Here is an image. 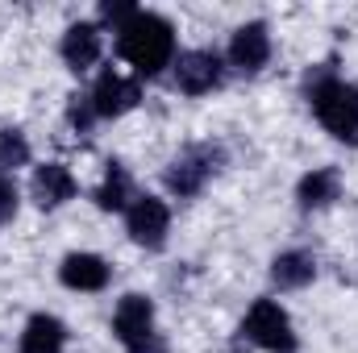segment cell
<instances>
[{
  "mask_svg": "<svg viewBox=\"0 0 358 353\" xmlns=\"http://www.w3.org/2000/svg\"><path fill=\"white\" fill-rule=\"evenodd\" d=\"M17 204H21V200H17V183L8 175H0V225H8V220L17 216Z\"/></svg>",
  "mask_w": 358,
  "mask_h": 353,
  "instance_id": "19",
  "label": "cell"
},
{
  "mask_svg": "<svg viewBox=\"0 0 358 353\" xmlns=\"http://www.w3.org/2000/svg\"><path fill=\"white\" fill-rule=\"evenodd\" d=\"M129 353H167V345H163V337H159V333H150L146 341H138V345H129Z\"/></svg>",
  "mask_w": 358,
  "mask_h": 353,
  "instance_id": "20",
  "label": "cell"
},
{
  "mask_svg": "<svg viewBox=\"0 0 358 353\" xmlns=\"http://www.w3.org/2000/svg\"><path fill=\"white\" fill-rule=\"evenodd\" d=\"M176 84L187 96H204L221 84V59L217 50H187L176 63Z\"/></svg>",
  "mask_w": 358,
  "mask_h": 353,
  "instance_id": "8",
  "label": "cell"
},
{
  "mask_svg": "<svg viewBox=\"0 0 358 353\" xmlns=\"http://www.w3.org/2000/svg\"><path fill=\"white\" fill-rule=\"evenodd\" d=\"M142 100V84L138 80H125L121 71H104L92 88V108L96 117H125L129 108H138Z\"/></svg>",
  "mask_w": 358,
  "mask_h": 353,
  "instance_id": "6",
  "label": "cell"
},
{
  "mask_svg": "<svg viewBox=\"0 0 358 353\" xmlns=\"http://www.w3.org/2000/svg\"><path fill=\"white\" fill-rule=\"evenodd\" d=\"M113 333H117V341L125 350L138 345V341H146L155 333V303L146 295H125L117 303V312H113Z\"/></svg>",
  "mask_w": 358,
  "mask_h": 353,
  "instance_id": "7",
  "label": "cell"
},
{
  "mask_svg": "<svg viewBox=\"0 0 358 353\" xmlns=\"http://www.w3.org/2000/svg\"><path fill=\"white\" fill-rule=\"evenodd\" d=\"M25 163H29V146H25V137H21L17 129H4V133H0V175L13 171V167H25Z\"/></svg>",
  "mask_w": 358,
  "mask_h": 353,
  "instance_id": "17",
  "label": "cell"
},
{
  "mask_svg": "<svg viewBox=\"0 0 358 353\" xmlns=\"http://www.w3.org/2000/svg\"><path fill=\"white\" fill-rule=\"evenodd\" d=\"M125 229H129V237H134L142 250H163V246H167V229H171V212H167L163 200L138 195V200L125 208Z\"/></svg>",
  "mask_w": 358,
  "mask_h": 353,
  "instance_id": "5",
  "label": "cell"
},
{
  "mask_svg": "<svg viewBox=\"0 0 358 353\" xmlns=\"http://www.w3.org/2000/svg\"><path fill=\"white\" fill-rule=\"evenodd\" d=\"M308 100L317 121L346 146H358V84L338 80L334 71L317 75V84H308Z\"/></svg>",
  "mask_w": 358,
  "mask_h": 353,
  "instance_id": "2",
  "label": "cell"
},
{
  "mask_svg": "<svg viewBox=\"0 0 358 353\" xmlns=\"http://www.w3.org/2000/svg\"><path fill=\"white\" fill-rule=\"evenodd\" d=\"M67 345V329L55 316H34L21 333V353H63Z\"/></svg>",
  "mask_w": 358,
  "mask_h": 353,
  "instance_id": "13",
  "label": "cell"
},
{
  "mask_svg": "<svg viewBox=\"0 0 358 353\" xmlns=\"http://www.w3.org/2000/svg\"><path fill=\"white\" fill-rule=\"evenodd\" d=\"M59 278L71 291H100V287H108V262L96 254H67L59 266Z\"/></svg>",
  "mask_w": 358,
  "mask_h": 353,
  "instance_id": "11",
  "label": "cell"
},
{
  "mask_svg": "<svg viewBox=\"0 0 358 353\" xmlns=\"http://www.w3.org/2000/svg\"><path fill=\"white\" fill-rule=\"evenodd\" d=\"M96 59H100V29L92 21H76L63 33V63L71 71H88Z\"/></svg>",
  "mask_w": 358,
  "mask_h": 353,
  "instance_id": "12",
  "label": "cell"
},
{
  "mask_svg": "<svg viewBox=\"0 0 358 353\" xmlns=\"http://www.w3.org/2000/svg\"><path fill=\"white\" fill-rule=\"evenodd\" d=\"M71 125L80 129V133H88L92 129V117H96V108H92V96H71Z\"/></svg>",
  "mask_w": 358,
  "mask_h": 353,
  "instance_id": "18",
  "label": "cell"
},
{
  "mask_svg": "<svg viewBox=\"0 0 358 353\" xmlns=\"http://www.w3.org/2000/svg\"><path fill=\"white\" fill-rule=\"evenodd\" d=\"M242 333H246L259 350H271V353H292V350H296L292 320H287V312H283L275 299H259V303L246 312Z\"/></svg>",
  "mask_w": 358,
  "mask_h": 353,
  "instance_id": "3",
  "label": "cell"
},
{
  "mask_svg": "<svg viewBox=\"0 0 358 353\" xmlns=\"http://www.w3.org/2000/svg\"><path fill=\"white\" fill-rule=\"evenodd\" d=\"M221 163H225L221 146H192V150H183L176 163L167 167V175H163L167 179V191L171 195H196Z\"/></svg>",
  "mask_w": 358,
  "mask_h": 353,
  "instance_id": "4",
  "label": "cell"
},
{
  "mask_svg": "<svg viewBox=\"0 0 358 353\" xmlns=\"http://www.w3.org/2000/svg\"><path fill=\"white\" fill-rule=\"evenodd\" d=\"M138 195H134V179H129V171L125 167H108V175H104V183L96 187V204L104 208V212H121V208H129Z\"/></svg>",
  "mask_w": 358,
  "mask_h": 353,
  "instance_id": "16",
  "label": "cell"
},
{
  "mask_svg": "<svg viewBox=\"0 0 358 353\" xmlns=\"http://www.w3.org/2000/svg\"><path fill=\"white\" fill-rule=\"evenodd\" d=\"M313 274H317V258L304 254V250H287V254H279V258L271 262V278H275V287H283V291H296V287L313 283Z\"/></svg>",
  "mask_w": 358,
  "mask_h": 353,
  "instance_id": "14",
  "label": "cell"
},
{
  "mask_svg": "<svg viewBox=\"0 0 358 353\" xmlns=\"http://www.w3.org/2000/svg\"><path fill=\"white\" fill-rule=\"evenodd\" d=\"M121 38V59L138 71V75H159L171 59H176V29H171V21L167 17H159V13H134L121 29H117Z\"/></svg>",
  "mask_w": 358,
  "mask_h": 353,
  "instance_id": "1",
  "label": "cell"
},
{
  "mask_svg": "<svg viewBox=\"0 0 358 353\" xmlns=\"http://www.w3.org/2000/svg\"><path fill=\"white\" fill-rule=\"evenodd\" d=\"M338 191H342V179H338L334 167H321V171L304 175L300 179V187H296V195H300L304 208H325V204L338 200Z\"/></svg>",
  "mask_w": 358,
  "mask_h": 353,
  "instance_id": "15",
  "label": "cell"
},
{
  "mask_svg": "<svg viewBox=\"0 0 358 353\" xmlns=\"http://www.w3.org/2000/svg\"><path fill=\"white\" fill-rule=\"evenodd\" d=\"M29 191H34V204H38V208H59V204H67V200L76 195V179H71L67 167L46 163V167H38V171H34Z\"/></svg>",
  "mask_w": 358,
  "mask_h": 353,
  "instance_id": "10",
  "label": "cell"
},
{
  "mask_svg": "<svg viewBox=\"0 0 358 353\" xmlns=\"http://www.w3.org/2000/svg\"><path fill=\"white\" fill-rule=\"evenodd\" d=\"M271 59V33L263 21H250V25H242L238 33H234V42H229V63L238 67V71H246V75H255V71H263Z\"/></svg>",
  "mask_w": 358,
  "mask_h": 353,
  "instance_id": "9",
  "label": "cell"
}]
</instances>
